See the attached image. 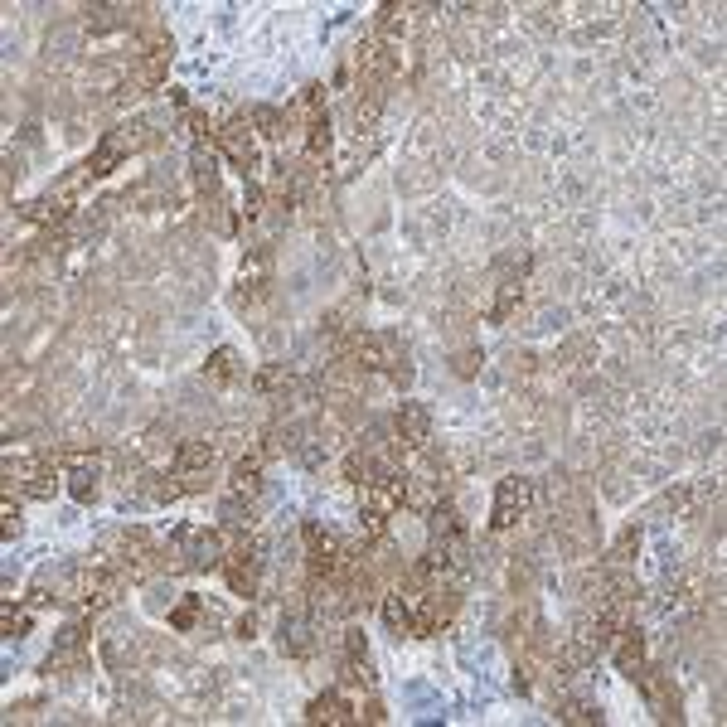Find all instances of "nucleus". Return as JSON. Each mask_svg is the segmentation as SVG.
Returning <instances> with one entry per match:
<instances>
[{
	"instance_id": "nucleus-1",
	"label": "nucleus",
	"mask_w": 727,
	"mask_h": 727,
	"mask_svg": "<svg viewBox=\"0 0 727 727\" xmlns=\"http://www.w3.org/2000/svg\"><path fill=\"white\" fill-rule=\"evenodd\" d=\"M223 553H228V534H223V529L180 524V529L170 534V558H180V568H190V572L219 568Z\"/></svg>"
},
{
	"instance_id": "nucleus-2",
	"label": "nucleus",
	"mask_w": 727,
	"mask_h": 727,
	"mask_svg": "<svg viewBox=\"0 0 727 727\" xmlns=\"http://www.w3.org/2000/svg\"><path fill=\"white\" fill-rule=\"evenodd\" d=\"M349 364L364 369V374H393V369L408 364V349L393 330H364V335L349 340Z\"/></svg>"
},
{
	"instance_id": "nucleus-3",
	"label": "nucleus",
	"mask_w": 727,
	"mask_h": 727,
	"mask_svg": "<svg viewBox=\"0 0 727 727\" xmlns=\"http://www.w3.org/2000/svg\"><path fill=\"white\" fill-rule=\"evenodd\" d=\"M316 606H286L282 626H277V645H282L286 660H311L316 655Z\"/></svg>"
},
{
	"instance_id": "nucleus-4",
	"label": "nucleus",
	"mask_w": 727,
	"mask_h": 727,
	"mask_svg": "<svg viewBox=\"0 0 727 727\" xmlns=\"http://www.w3.org/2000/svg\"><path fill=\"white\" fill-rule=\"evenodd\" d=\"M534 505V480H524V475H505L500 485H495V509H490V529L495 534H505L514 529L519 519H524V509Z\"/></svg>"
},
{
	"instance_id": "nucleus-5",
	"label": "nucleus",
	"mask_w": 727,
	"mask_h": 727,
	"mask_svg": "<svg viewBox=\"0 0 727 727\" xmlns=\"http://www.w3.org/2000/svg\"><path fill=\"white\" fill-rule=\"evenodd\" d=\"M209 466H214V446L209 442H180L170 451V475L180 480V490L194 495L209 485Z\"/></svg>"
},
{
	"instance_id": "nucleus-6",
	"label": "nucleus",
	"mask_w": 727,
	"mask_h": 727,
	"mask_svg": "<svg viewBox=\"0 0 727 727\" xmlns=\"http://www.w3.org/2000/svg\"><path fill=\"white\" fill-rule=\"evenodd\" d=\"M631 684L640 689V698L650 703V713H655L660 723H679V718H684V713H679V689H674V679H669L664 669L645 664V669L635 674Z\"/></svg>"
},
{
	"instance_id": "nucleus-7",
	"label": "nucleus",
	"mask_w": 727,
	"mask_h": 727,
	"mask_svg": "<svg viewBox=\"0 0 727 727\" xmlns=\"http://www.w3.org/2000/svg\"><path fill=\"white\" fill-rule=\"evenodd\" d=\"M10 475V490H20V495H30V500H49L54 495V485H59V475H54V461L49 456H25V461H10L5 466Z\"/></svg>"
},
{
	"instance_id": "nucleus-8",
	"label": "nucleus",
	"mask_w": 727,
	"mask_h": 727,
	"mask_svg": "<svg viewBox=\"0 0 727 727\" xmlns=\"http://www.w3.org/2000/svg\"><path fill=\"white\" fill-rule=\"evenodd\" d=\"M214 141L223 146V156L233 160L248 180H253V170H257V136H253V122L248 117H233V122H223L219 131H214Z\"/></svg>"
},
{
	"instance_id": "nucleus-9",
	"label": "nucleus",
	"mask_w": 727,
	"mask_h": 727,
	"mask_svg": "<svg viewBox=\"0 0 727 727\" xmlns=\"http://www.w3.org/2000/svg\"><path fill=\"white\" fill-rule=\"evenodd\" d=\"M267 291H272V253L257 248V253L243 262V277H238V296H233V306H238V311H243V306H257V301H267Z\"/></svg>"
},
{
	"instance_id": "nucleus-10",
	"label": "nucleus",
	"mask_w": 727,
	"mask_h": 727,
	"mask_svg": "<svg viewBox=\"0 0 727 727\" xmlns=\"http://www.w3.org/2000/svg\"><path fill=\"white\" fill-rule=\"evenodd\" d=\"M393 432H398V446L422 451V446L432 442V412H427V403H398Z\"/></svg>"
},
{
	"instance_id": "nucleus-11",
	"label": "nucleus",
	"mask_w": 727,
	"mask_h": 727,
	"mask_svg": "<svg viewBox=\"0 0 727 727\" xmlns=\"http://www.w3.org/2000/svg\"><path fill=\"white\" fill-rule=\"evenodd\" d=\"M306 723H316V727H345V723H359V708L349 703L345 689H330V694L311 698V708H306Z\"/></svg>"
},
{
	"instance_id": "nucleus-12",
	"label": "nucleus",
	"mask_w": 727,
	"mask_h": 727,
	"mask_svg": "<svg viewBox=\"0 0 727 727\" xmlns=\"http://www.w3.org/2000/svg\"><path fill=\"white\" fill-rule=\"evenodd\" d=\"M190 170H194V185H199V199L204 204H219V156H214V146L209 141H194L190 151Z\"/></svg>"
},
{
	"instance_id": "nucleus-13",
	"label": "nucleus",
	"mask_w": 727,
	"mask_h": 727,
	"mask_svg": "<svg viewBox=\"0 0 727 727\" xmlns=\"http://www.w3.org/2000/svg\"><path fill=\"white\" fill-rule=\"evenodd\" d=\"M262 466H267V451H262V446H253L248 456H238V461H233V475H228V495L253 500L257 490H262Z\"/></svg>"
},
{
	"instance_id": "nucleus-14",
	"label": "nucleus",
	"mask_w": 727,
	"mask_h": 727,
	"mask_svg": "<svg viewBox=\"0 0 727 727\" xmlns=\"http://www.w3.org/2000/svg\"><path fill=\"white\" fill-rule=\"evenodd\" d=\"M88 660V626L83 621H73L64 631L54 635V655H49V674L54 669H73V664Z\"/></svg>"
},
{
	"instance_id": "nucleus-15",
	"label": "nucleus",
	"mask_w": 727,
	"mask_h": 727,
	"mask_svg": "<svg viewBox=\"0 0 727 727\" xmlns=\"http://www.w3.org/2000/svg\"><path fill=\"white\" fill-rule=\"evenodd\" d=\"M127 151H131V141L122 136V131H107L102 141H97V151L88 160H83V175L88 180H97V175H112L122 160H127Z\"/></svg>"
},
{
	"instance_id": "nucleus-16",
	"label": "nucleus",
	"mask_w": 727,
	"mask_h": 727,
	"mask_svg": "<svg viewBox=\"0 0 727 727\" xmlns=\"http://www.w3.org/2000/svg\"><path fill=\"white\" fill-rule=\"evenodd\" d=\"M97 485H102V466H97V461H88V456H78V461L68 466V495H73L78 505H93Z\"/></svg>"
},
{
	"instance_id": "nucleus-17",
	"label": "nucleus",
	"mask_w": 727,
	"mask_h": 727,
	"mask_svg": "<svg viewBox=\"0 0 727 727\" xmlns=\"http://www.w3.org/2000/svg\"><path fill=\"white\" fill-rule=\"evenodd\" d=\"M383 626L398 635H412V601H408V592L403 587H393V592H383Z\"/></svg>"
},
{
	"instance_id": "nucleus-18",
	"label": "nucleus",
	"mask_w": 727,
	"mask_h": 727,
	"mask_svg": "<svg viewBox=\"0 0 727 727\" xmlns=\"http://www.w3.org/2000/svg\"><path fill=\"white\" fill-rule=\"evenodd\" d=\"M558 723H572V727H597V723H601V708L592 703V698L558 694Z\"/></svg>"
},
{
	"instance_id": "nucleus-19",
	"label": "nucleus",
	"mask_w": 727,
	"mask_h": 727,
	"mask_svg": "<svg viewBox=\"0 0 727 727\" xmlns=\"http://www.w3.org/2000/svg\"><path fill=\"white\" fill-rule=\"evenodd\" d=\"M616 669L626 674V679H635L640 669H645V640L626 626V631L616 635Z\"/></svg>"
},
{
	"instance_id": "nucleus-20",
	"label": "nucleus",
	"mask_w": 727,
	"mask_h": 727,
	"mask_svg": "<svg viewBox=\"0 0 727 727\" xmlns=\"http://www.w3.org/2000/svg\"><path fill=\"white\" fill-rule=\"evenodd\" d=\"M204 379L214 383H238L243 379V359H238V349L233 345H219L209 354V364H204Z\"/></svg>"
},
{
	"instance_id": "nucleus-21",
	"label": "nucleus",
	"mask_w": 727,
	"mask_h": 727,
	"mask_svg": "<svg viewBox=\"0 0 727 727\" xmlns=\"http://www.w3.org/2000/svg\"><path fill=\"white\" fill-rule=\"evenodd\" d=\"M30 223H68V194H44V199H34L20 209Z\"/></svg>"
},
{
	"instance_id": "nucleus-22",
	"label": "nucleus",
	"mask_w": 727,
	"mask_h": 727,
	"mask_svg": "<svg viewBox=\"0 0 727 727\" xmlns=\"http://www.w3.org/2000/svg\"><path fill=\"white\" fill-rule=\"evenodd\" d=\"M519 296H524V282H519V277H500V286H495V306H490V320H495V325H505L509 311L519 306Z\"/></svg>"
},
{
	"instance_id": "nucleus-23",
	"label": "nucleus",
	"mask_w": 727,
	"mask_h": 727,
	"mask_svg": "<svg viewBox=\"0 0 727 727\" xmlns=\"http://www.w3.org/2000/svg\"><path fill=\"white\" fill-rule=\"evenodd\" d=\"M253 131L267 136V141H277V136H286V117L277 107H253Z\"/></svg>"
},
{
	"instance_id": "nucleus-24",
	"label": "nucleus",
	"mask_w": 727,
	"mask_h": 727,
	"mask_svg": "<svg viewBox=\"0 0 727 727\" xmlns=\"http://www.w3.org/2000/svg\"><path fill=\"white\" fill-rule=\"evenodd\" d=\"M199 611H204V606H199V597H185L180 606H175V611H170V631L190 635L194 626H199Z\"/></svg>"
},
{
	"instance_id": "nucleus-25",
	"label": "nucleus",
	"mask_w": 727,
	"mask_h": 727,
	"mask_svg": "<svg viewBox=\"0 0 727 727\" xmlns=\"http://www.w3.org/2000/svg\"><path fill=\"white\" fill-rule=\"evenodd\" d=\"M635 548H640V529H626V534L616 538V548H611V558H606V568H626V563H631V553Z\"/></svg>"
},
{
	"instance_id": "nucleus-26",
	"label": "nucleus",
	"mask_w": 727,
	"mask_h": 727,
	"mask_svg": "<svg viewBox=\"0 0 727 727\" xmlns=\"http://www.w3.org/2000/svg\"><path fill=\"white\" fill-rule=\"evenodd\" d=\"M0 631H5V640H20V635H30V611H15V606H5V611H0Z\"/></svg>"
},
{
	"instance_id": "nucleus-27",
	"label": "nucleus",
	"mask_w": 727,
	"mask_h": 727,
	"mask_svg": "<svg viewBox=\"0 0 727 727\" xmlns=\"http://www.w3.org/2000/svg\"><path fill=\"white\" fill-rule=\"evenodd\" d=\"M480 364H485V354H480V349H461V354H456V379H475V374H480Z\"/></svg>"
},
{
	"instance_id": "nucleus-28",
	"label": "nucleus",
	"mask_w": 727,
	"mask_h": 727,
	"mask_svg": "<svg viewBox=\"0 0 727 727\" xmlns=\"http://www.w3.org/2000/svg\"><path fill=\"white\" fill-rule=\"evenodd\" d=\"M262 204H267V190L248 180V194H243V219H262Z\"/></svg>"
},
{
	"instance_id": "nucleus-29",
	"label": "nucleus",
	"mask_w": 727,
	"mask_h": 727,
	"mask_svg": "<svg viewBox=\"0 0 727 727\" xmlns=\"http://www.w3.org/2000/svg\"><path fill=\"white\" fill-rule=\"evenodd\" d=\"M345 660H369V640L359 626H349L345 631Z\"/></svg>"
},
{
	"instance_id": "nucleus-30",
	"label": "nucleus",
	"mask_w": 727,
	"mask_h": 727,
	"mask_svg": "<svg viewBox=\"0 0 727 727\" xmlns=\"http://www.w3.org/2000/svg\"><path fill=\"white\" fill-rule=\"evenodd\" d=\"M388 713H383L379 698H369V703H359V723H383Z\"/></svg>"
},
{
	"instance_id": "nucleus-31",
	"label": "nucleus",
	"mask_w": 727,
	"mask_h": 727,
	"mask_svg": "<svg viewBox=\"0 0 727 727\" xmlns=\"http://www.w3.org/2000/svg\"><path fill=\"white\" fill-rule=\"evenodd\" d=\"M20 534V509H15V500H5V538Z\"/></svg>"
},
{
	"instance_id": "nucleus-32",
	"label": "nucleus",
	"mask_w": 727,
	"mask_h": 727,
	"mask_svg": "<svg viewBox=\"0 0 727 727\" xmlns=\"http://www.w3.org/2000/svg\"><path fill=\"white\" fill-rule=\"evenodd\" d=\"M253 631H257V616H253V611H248V616L238 621V635H243V640H253Z\"/></svg>"
}]
</instances>
